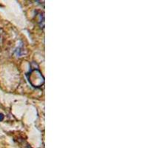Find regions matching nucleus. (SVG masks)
I'll return each instance as SVG.
<instances>
[{
  "label": "nucleus",
  "mask_w": 148,
  "mask_h": 148,
  "mask_svg": "<svg viewBox=\"0 0 148 148\" xmlns=\"http://www.w3.org/2000/svg\"><path fill=\"white\" fill-rule=\"evenodd\" d=\"M27 79L30 84L34 88H40L43 85L45 79L42 73L37 67H33L27 73Z\"/></svg>",
  "instance_id": "obj_1"
},
{
  "label": "nucleus",
  "mask_w": 148,
  "mask_h": 148,
  "mask_svg": "<svg viewBox=\"0 0 148 148\" xmlns=\"http://www.w3.org/2000/svg\"><path fill=\"white\" fill-rule=\"evenodd\" d=\"M3 119H4L3 114H2V113H0V121H2V120H3Z\"/></svg>",
  "instance_id": "obj_2"
}]
</instances>
